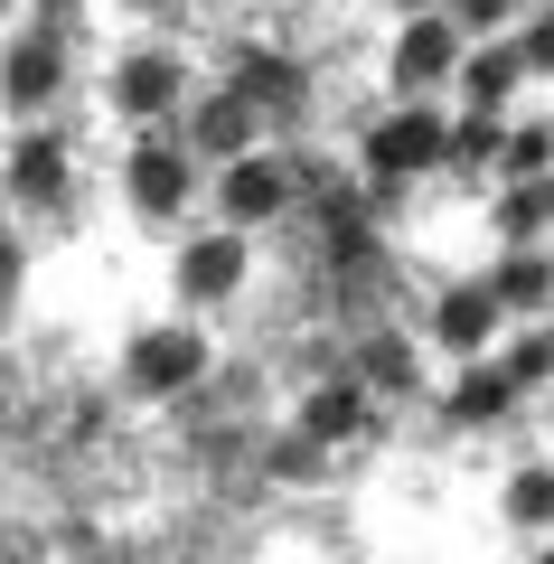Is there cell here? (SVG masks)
<instances>
[{"instance_id":"obj_1","label":"cell","mask_w":554,"mask_h":564,"mask_svg":"<svg viewBox=\"0 0 554 564\" xmlns=\"http://www.w3.org/2000/svg\"><path fill=\"white\" fill-rule=\"evenodd\" d=\"M367 161H377V180H414V170L442 161V122H433V113H395V122H377Z\"/></svg>"},{"instance_id":"obj_2","label":"cell","mask_w":554,"mask_h":564,"mask_svg":"<svg viewBox=\"0 0 554 564\" xmlns=\"http://www.w3.org/2000/svg\"><path fill=\"white\" fill-rule=\"evenodd\" d=\"M452 66H460L452 20H414V29H404V47H395V85H414V95H423V85H442Z\"/></svg>"},{"instance_id":"obj_3","label":"cell","mask_w":554,"mask_h":564,"mask_svg":"<svg viewBox=\"0 0 554 564\" xmlns=\"http://www.w3.org/2000/svg\"><path fill=\"white\" fill-rule=\"evenodd\" d=\"M178 282H188V302H226L245 282V236H207V245H188L178 254Z\"/></svg>"},{"instance_id":"obj_4","label":"cell","mask_w":554,"mask_h":564,"mask_svg":"<svg viewBox=\"0 0 554 564\" xmlns=\"http://www.w3.org/2000/svg\"><path fill=\"white\" fill-rule=\"evenodd\" d=\"M132 198L151 207V217H170V207L188 198V161H178V141H141V151H132Z\"/></svg>"},{"instance_id":"obj_5","label":"cell","mask_w":554,"mask_h":564,"mask_svg":"<svg viewBox=\"0 0 554 564\" xmlns=\"http://www.w3.org/2000/svg\"><path fill=\"white\" fill-rule=\"evenodd\" d=\"M282 188H292V180H282L273 161H254V151H245V161L226 170V217H236V226H254V217H273V207H282Z\"/></svg>"},{"instance_id":"obj_6","label":"cell","mask_w":554,"mask_h":564,"mask_svg":"<svg viewBox=\"0 0 554 564\" xmlns=\"http://www.w3.org/2000/svg\"><path fill=\"white\" fill-rule=\"evenodd\" d=\"M10 188H20V198H57V188H66V141L57 132H29L20 161H10Z\"/></svg>"},{"instance_id":"obj_7","label":"cell","mask_w":554,"mask_h":564,"mask_svg":"<svg viewBox=\"0 0 554 564\" xmlns=\"http://www.w3.org/2000/svg\"><path fill=\"white\" fill-rule=\"evenodd\" d=\"M0 85H10V104H47V95H57V39H29V47H10Z\"/></svg>"},{"instance_id":"obj_8","label":"cell","mask_w":554,"mask_h":564,"mask_svg":"<svg viewBox=\"0 0 554 564\" xmlns=\"http://www.w3.org/2000/svg\"><path fill=\"white\" fill-rule=\"evenodd\" d=\"M460 85H470L479 113H498V104L526 85V47H489V57H470V76H460Z\"/></svg>"},{"instance_id":"obj_9","label":"cell","mask_w":554,"mask_h":564,"mask_svg":"<svg viewBox=\"0 0 554 564\" xmlns=\"http://www.w3.org/2000/svg\"><path fill=\"white\" fill-rule=\"evenodd\" d=\"M198 151H236V161H245V151H254V104H245V95H217V104L198 113Z\"/></svg>"},{"instance_id":"obj_10","label":"cell","mask_w":554,"mask_h":564,"mask_svg":"<svg viewBox=\"0 0 554 564\" xmlns=\"http://www.w3.org/2000/svg\"><path fill=\"white\" fill-rule=\"evenodd\" d=\"M122 104H132V113H170V104H178V66L132 57V66H122Z\"/></svg>"},{"instance_id":"obj_11","label":"cell","mask_w":554,"mask_h":564,"mask_svg":"<svg viewBox=\"0 0 554 564\" xmlns=\"http://www.w3.org/2000/svg\"><path fill=\"white\" fill-rule=\"evenodd\" d=\"M489 329H498V302H489V292H452V302H442V339H452V348H479Z\"/></svg>"},{"instance_id":"obj_12","label":"cell","mask_w":554,"mask_h":564,"mask_svg":"<svg viewBox=\"0 0 554 564\" xmlns=\"http://www.w3.org/2000/svg\"><path fill=\"white\" fill-rule=\"evenodd\" d=\"M489 302H498V311H535V302H545V263H535V254H517L508 273L489 282Z\"/></svg>"},{"instance_id":"obj_13","label":"cell","mask_w":554,"mask_h":564,"mask_svg":"<svg viewBox=\"0 0 554 564\" xmlns=\"http://www.w3.org/2000/svg\"><path fill=\"white\" fill-rule=\"evenodd\" d=\"M498 236H508V245H535V236H545V188H535V180L498 207Z\"/></svg>"},{"instance_id":"obj_14","label":"cell","mask_w":554,"mask_h":564,"mask_svg":"<svg viewBox=\"0 0 554 564\" xmlns=\"http://www.w3.org/2000/svg\"><path fill=\"white\" fill-rule=\"evenodd\" d=\"M188 367H198V339H151L141 348V386H178Z\"/></svg>"},{"instance_id":"obj_15","label":"cell","mask_w":554,"mask_h":564,"mask_svg":"<svg viewBox=\"0 0 554 564\" xmlns=\"http://www.w3.org/2000/svg\"><path fill=\"white\" fill-rule=\"evenodd\" d=\"M508 395H517V386H508V367H479L470 386H452V414H498Z\"/></svg>"},{"instance_id":"obj_16","label":"cell","mask_w":554,"mask_h":564,"mask_svg":"<svg viewBox=\"0 0 554 564\" xmlns=\"http://www.w3.org/2000/svg\"><path fill=\"white\" fill-rule=\"evenodd\" d=\"M498 151H508V170H517V180H535V170H545V132H508Z\"/></svg>"},{"instance_id":"obj_17","label":"cell","mask_w":554,"mask_h":564,"mask_svg":"<svg viewBox=\"0 0 554 564\" xmlns=\"http://www.w3.org/2000/svg\"><path fill=\"white\" fill-rule=\"evenodd\" d=\"M508 10H517V0H452V20H470V29H498Z\"/></svg>"},{"instance_id":"obj_18","label":"cell","mask_w":554,"mask_h":564,"mask_svg":"<svg viewBox=\"0 0 554 564\" xmlns=\"http://www.w3.org/2000/svg\"><path fill=\"white\" fill-rule=\"evenodd\" d=\"M404 10H433V0H404Z\"/></svg>"}]
</instances>
